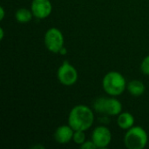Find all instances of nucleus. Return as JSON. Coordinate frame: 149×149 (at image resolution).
I'll use <instances>...</instances> for the list:
<instances>
[{
  "label": "nucleus",
  "mask_w": 149,
  "mask_h": 149,
  "mask_svg": "<svg viewBox=\"0 0 149 149\" xmlns=\"http://www.w3.org/2000/svg\"><path fill=\"white\" fill-rule=\"evenodd\" d=\"M58 81L64 86H72L78 80V72L67 60H65L58 70Z\"/></svg>",
  "instance_id": "6"
},
{
  "label": "nucleus",
  "mask_w": 149,
  "mask_h": 149,
  "mask_svg": "<svg viewBox=\"0 0 149 149\" xmlns=\"http://www.w3.org/2000/svg\"><path fill=\"white\" fill-rule=\"evenodd\" d=\"M127 91L129 92V93L133 96L135 97H139L141 96L144 93H145V85L137 79H134L132 81H130L127 86Z\"/></svg>",
  "instance_id": "11"
},
{
  "label": "nucleus",
  "mask_w": 149,
  "mask_h": 149,
  "mask_svg": "<svg viewBox=\"0 0 149 149\" xmlns=\"http://www.w3.org/2000/svg\"><path fill=\"white\" fill-rule=\"evenodd\" d=\"M74 130L68 125L58 127L54 133V139L59 144H67L73 138Z\"/></svg>",
  "instance_id": "9"
},
{
  "label": "nucleus",
  "mask_w": 149,
  "mask_h": 149,
  "mask_svg": "<svg viewBox=\"0 0 149 149\" xmlns=\"http://www.w3.org/2000/svg\"><path fill=\"white\" fill-rule=\"evenodd\" d=\"M141 70L144 74L149 75V55L144 58V59L142 60L141 65Z\"/></svg>",
  "instance_id": "14"
},
{
  "label": "nucleus",
  "mask_w": 149,
  "mask_h": 149,
  "mask_svg": "<svg viewBox=\"0 0 149 149\" xmlns=\"http://www.w3.org/2000/svg\"><path fill=\"white\" fill-rule=\"evenodd\" d=\"M94 114L92 109L86 105L75 106L70 112L68 125L74 131H86L93 124Z\"/></svg>",
  "instance_id": "1"
},
{
  "label": "nucleus",
  "mask_w": 149,
  "mask_h": 149,
  "mask_svg": "<svg viewBox=\"0 0 149 149\" xmlns=\"http://www.w3.org/2000/svg\"><path fill=\"white\" fill-rule=\"evenodd\" d=\"M72 141L78 144V145H82L85 141H86V134H85V131H74L73 134V138Z\"/></svg>",
  "instance_id": "13"
},
{
  "label": "nucleus",
  "mask_w": 149,
  "mask_h": 149,
  "mask_svg": "<svg viewBox=\"0 0 149 149\" xmlns=\"http://www.w3.org/2000/svg\"><path fill=\"white\" fill-rule=\"evenodd\" d=\"M31 10L35 17L38 19H45L51 15L52 5L50 0H33Z\"/></svg>",
  "instance_id": "8"
},
{
  "label": "nucleus",
  "mask_w": 149,
  "mask_h": 149,
  "mask_svg": "<svg viewBox=\"0 0 149 149\" xmlns=\"http://www.w3.org/2000/svg\"><path fill=\"white\" fill-rule=\"evenodd\" d=\"M93 108L97 113H105L109 116L119 115L122 112V104L115 98L100 97L93 103Z\"/></svg>",
  "instance_id": "4"
},
{
  "label": "nucleus",
  "mask_w": 149,
  "mask_h": 149,
  "mask_svg": "<svg viewBox=\"0 0 149 149\" xmlns=\"http://www.w3.org/2000/svg\"><path fill=\"white\" fill-rule=\"evenodd\" d=\"M3 37H4V32H3V29L1 27L0 28V39L3 40Z\"/></svg>",
  "instance_id": "17"
},
{
  "label": "nucleus",
  "mask_w": 149,
  "mask_h": 149,
  "mask_svg": "<svg viewBox=\"0 0 149 149\" xmlns=\"http://www.w3.org/2000/svg\"><path fill=\"white\" fill-rule=\"evenodd\" d=\"M32 148H35V149H37V148H40V149H44L45 148V147L44 146H42V145H37V146H34Z\"/></svg>",
  "instance_id": "19"
},
{
  "label": "nucleus",
  "mask_w": 149,
  "mask_h": 149,
  "mask_svg": "<svg viewBox=\"0 0 149 149\" xmlns=\"http://www.w3.org/2000/svg\"><path fill=\"white\" fill-rule=\"evenodd\" d=\"M92 141L94 142L97 148H106L111 143L112 133L107 127H97L93 131Z\"/></svg>",
  "instance_id": "7"
},
{
  "label": "nucleus",
  "mask_w": 149,
  "mask_h": 149,
  "mask_svg": "<svg viewBox=\"0 0 149 149\" xmlns=\"http://www.w3.org/2000/svg\"><path fill=\"white\" fill-rule=\"evenodd\" d=\"M80 148L82 149H94L97 148L96 145L94 144V142L93 141H85L82 145H80Z\"/></svg>",
  "instance_id": "15"
},
{
  "label": "nucleus",
  "mask_w": 149,
  "mask_h": 149,
  "mask_svg": "<svg viewBox=\"0 0 149 149\" xmlns=\"http://www.w3.org/2000/svg\"><path fill=\"white\" fill-rule=\"evenodd\" d=\"M33 16V13L31 11V10H28L26 8H20L18 9L16 13H15V17L16 20L18 23L21 24H24V23H28L31 20Z\"/></svg>",
  "instance_id": "12"
},
{
  "label": "nucleus",
  "mask_w": 149,
  "mask_h": 149,
  "mask_svg": "<svg viewBox=\"0 0 149 149\" xmlns=\"http://www.w3.org/2000/svg\"><path fill=\"white\" fill-rule=\"evenodd\" d=\"M118 126L123 130H128L134 125V117L128 112L120 113L117 119Z\"/></svg>",
  "instance_id": "10"
},
{
  "label": "nucleus",
  "mask_w": 149,
  "mask_h": 149,
  "mask_svg": "<svg viewBox=\"0 0 149 149\" xmlns=\"http://www.w3.org/2000/svg\"><path fill=\"white\" fill-rule=\"evenodd\" d=\"M44 40L46 48L53 53H58L64 46L65 42L63 33L60 30L55 27L50 28L46 31Z\"/></svg>",
  "instance_id": "5"
},
{
  "label": "nucleus",
  "mask_w": 149,
  "mask_h": 149,
  "mask_svg": "<svg viewBox=\"0 0 149 149\" xmlns=\"http://www.w3.org/2000/svg\"><path fill=\"white\" fill-rule=\"evenodd\" d=\"M127 84L124 76L115 71L107 72L102 80V86L104 91L110 96L115 97L123 93Z\"/></svg>",
  "instance_id": "2"
},
{
  "label": "nucleus",
  "mask_w": 149,
  "mask_h": 149,
  "mask_svg": "<svg viewBox=\"0 0 149 149\" xmlns=\"http://www.w3.org/2000/svg\"><path fill=\"white\" fill-rule=\"evenodd\" d=\"M148 135L141 127H132L124 137L125 146L128 149H143L148 144Z\"/></svg>",
  "instance_id": "3"
},
{
  "label": "nucleus",
  "mask_w": 149,
  "mask_h": 149,
  "mask_svg": "<svg viewBox=\"0 0 149 149\" xmlns=\"http://www.w3.org/2000/svg\"><path fill=\"white\" fill-rule=\"evenodd\" d=\"M4 15H5V12H4V9L3 6L0 7V20H3L4 18Z\"/></svg>",
  "instance_id": "16"
},
{
  "label": "nucleus",
  "mask_w": 149,
  "mask_h": 149,
  "mask_svg": "<svg viewBox=\"0 0 149 149\" xmlns=\"http://www.w3.org/2000/svg\"><path fill=\"white\" fill-rule=\"evenodd\" d=\"M66 52H67V51H66V49L65 48V46H63V47H62V49L59 51V52H58V53H60L61 55H65V54H66Z\"/></svg>",
  "instance_id": "18"
}]
</instances>
